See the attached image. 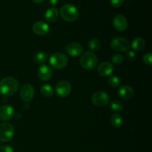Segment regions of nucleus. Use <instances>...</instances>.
<instances>
[{
    "mask_svg": "<svg viewBox=\"0 0 152 152\" xmlns=\"http://www.w3.org/2000/svg\"><path fill=\"white\" fill-rule=\"evenodd\" d=\"M19 83L13 77H5L0 81V93L4 96H12L16 93Z\"/></svg>",
    "mask_w": 152,
    "mask_h": 152,
    "instance_id": "f257e3e1",
    "label": "nucleus"
},
{
    "mask_svg": "<svg viewBox=\"0 0 152 152\" xmlns=\"http://www.w3.org/2000/svg\"><path fill=\"white\" fill-rule=\"evenodd\" d=\"M60 16L67 22H74L79 16V10L72 4H65L60 8Z\"/></svg>",
    "mask_w": 152,
    "mask_h": 152,
    "instance_id": "f03ea898",
    "label": "nucleus"
},
{
    "mask_svg": "<svg viewBox=\"0 0 152 152\" xmlns=\"http://www.w3.org/2000/svg\"><path fill=\"white\" fill-rule=\"evenodd\" d=\"M97 64V57L91 51H86L81 55L80 65L86 70H92Z\"/></svg>",
    "mask_w": 152,
    "mask_h": 152,
    "instance_id": "7ed1b4c3",
    "label": "nucleus"
},
{
    "mask_svg": "<svg viewBox=\"0 0 152 152\" xmlns=\"http://www.w3.org/2000/svg\"><path fill=\"white\" fill-rule=\"evenodd\" d=\"M50 64L53 68L57 70L63 69L67 66L68 59L66 55L62 53H55L50 57Z\"/></svg>",
    "mask_w": 152,
    "mask_h": 152,
    "instance_id": "20e7f679",
    "label": "nucleus"
},
{
    "mask_svg": "<svg viewBox=\"0 0 152 152\" xmlns=\"http://www.w3.org/2000/svg\"><path fill=\"white\" fill-rule=\"evenodd\" d=\"M14 135V128L10 123L0 124V142H7L11 140Z\"/></svg>",
    "mask_w": 152,
    "mask_h": 152,
    "instance_id": "39448f33",
    "label": "nucleus"
},
{
    "mask_svg": "<svg viewBox=\"0 0 152 152\" xmlns=\"http://www.w3.org/2000/svg\"><path fill=\"white\" fill-rule=\"evenodd\" d=\"M111 47L114 50L117 52H126L130 48L129 42L123 37L115 38L111 41Z\"/></svg>",
    "mask_w": 152,
    "mask_h": 152,
    "instance_id": "423d86ee",
    "label": "nucleus"
},
{
    "mask_svg": "<svg viewBox=\"0 0 152 152\" xmlns=\"http://www.w3.org/2000/svg\"><path fill=\"white\" fill-rule=\"evenodd\" d=\"M109 96L103 91H97L91 96V102L94 105L98 107H104L109 102Z\"/></svg>",
    "mask_w": 152,
    "mask_h": 152,
    "instance_id": "0eeeda50",
    "label": "nucleus"
},
{
    "mask_svg": "<svg viewBox=\"0 0 152 152\" xmlns=\"http://www.w3.org/2000/svg\"><path fill=\"white\" fill-rule=\"evenodd\" d=\"M71 91V83L66 80H62L58 83L56 86V93L59 97H66Z\"/></svg>",
    "mask_w": 152,
    "mask_h": 152,
    "instance_id": "6e6552de",
    "label": "nucleus"
},
{
    "mask_svg": "<svg viewBox=\"0 0 152 152\" xmlns=\"http://www.w3.org/2000/svg\"><path fill=\"white\" fill-rule=\"evenodd\" d=\"M113 25L117 31H124L127 29L129 22H128L127 19L124 16L117 14L113 19Z\"/></svg>",
    "mask_w": 152,
    "mask_h": 152,
    "instance_id": "1a4fd4ad",
    "label": "nucleus"
},
{
    "mask_svg": "<svg viewBox=\"0 0 152 152\" xmlns=\"http://www.w3.org/2000/svg\"><path fill=\"white\" fill-rule=\"evenodd\" d=\"M20 96L25 102H30L34 96V88L31 85L25 84L21 88Z\"/></svg>",
    "mask_w": 152,
    "mask_h": 152,
    "instance_id": "9d476101",
    "label": "nucleus"
},
{
    "mask_svg": "<svg viewBox=\"0 0 152 152\" xmlns=\"http://www.w3.org/2000/svg\"><path fill=\"white\" fill-rule=\"evenodd\" d=\"M32 29L34 34H36L37 35L45 36L48 34L49 31H50V27L45 22L38 21L34 24Z\"/></svg>",
    "mask_w": 152,
    "mask_h": 152,
    "instance_id": "9b49d317",
    "label": "nucleus"
},
{
    "mask_svg": "<svg viewBox=\"0 0 152 152\" xmlns=\"http://www.w3.org/2000/svg\"><path fill=\"white\" fill-rule=\"evenodd\" d=\"M37 75H38L39 80H41L42 81H48L51 79L52 75H53V71L48 65H42L38 68Z\"/></svg>",
    "mask_w": 152,
    "mask_h": 152,
    "instance_id": "f8f14e48",
    "label": "nucleus"
},
{
    "mask_svg": "<svg viewBox=\"0 0 152 152\" xmlns=\"http://www.w3.org/2000/svg\"><path fill=\"white\" fill-rule=\"evenodd\" d=\"M114 71V66L111 62H103L98 66L97 72L101 77H108L112 74Z\"/></svg>",
    "mask_w": 152,
    "mask_h": 152,
    "instance_id": "ddd939ff",
    "label": "nucleus"
},
{
    "mask_svg": "<svg viewBox=\"0 0 152 152\" xmlns=\"http://www.w3.org/2000/svg\"><path fill=\"white\" fill-rule=\"evenodd\" d=\"M14 115V109L10 105H2L0 107V120L7 121L12 119Z\"/></svg>",
    "mask_w": 152,
    "mask_h": 152,
    "instance_id": "4468645a",
    "label": "nucleus"
},
{
    "mask_svg": "<svg viewBox=\"0 0 152 152\" xmlns=\"http://www.w3.org/2000/svg\"><path fill=\"white\" fill-rule=\"evenodd\" d=\"M83 47L81 45L76 42H71L68 43L66 46V50L71 56H77L83 52Z\"/></svg>",
    "mask_w": 152,
    "mask_h": 152,
    "instance_id": "2eb2a0df",
    "label": "nucleus"
},
{
    "mask_svg": "<svg viewBox=\"0 0 152 152\" xmlns=\"http://www.w3.org/2000/svg\"><path fill=\"white\" fill-rule=\"evenodd\" d=\"M118 95L123 99H131L134 96V91L131 86H123L118 89Z\"/></svg>",
    "mask_w": 152,
    "mask_h": 152,
    "instance_id": "dca6fc26",
    "label": "nucleus"
},
{
    "mask_svg": "<svg viewBox=\"0 0 152 152\" xmlns=\"http://www.w3.org/2000/svg\"><path fill=\"white\" fill-rule=\"evenodd\" d=\"M58 17H59V11L55 7H50L48 10L46 11L45 14V18L46 21L50 23H53L57 20Z\"/></svg>",
    "mask_w": 152,
    "mask_h": 152,
    "instance_id": "f3484780",
    "label": "nucleus"
},
{
    "mask_svg": "<svg viewBox=\"0 0 152 152\" xmlns=\"http://www.w3.org/2000/svg\"><path fill=\"white\" fill-rule=\"evenodd\" d=\"M110 122L113 127L120 128L123 124V118L119 114H114L111 115V118H110Z\"/></svg>",
    "mask_w": 152,
    "mask_h": 152,
    "instance_id": "a211bd4d",
    "label": "nucleus"
},
{
    "mask_svg": "<svg viewBox=\"0 0 152 152\" xmlns=\"http://www.w3.org/2000/svg\"><path fill=\"white\" fill-rule=\"evenodd\" d=\"M145 46V41L142 38L138 37V38L134 39L132 42V49L136 51H140L142 50Z\"/></svg>",
    "mask_w": 152,
    "mask_h": 152,
    "instance_id": "6ab92c4d",
    "label": "nucleus"
},
{
    "mask_svg": "<svg viewBox=\"0 0 152 152\" xmlns=\"http://www.w3.org/2000/svg\"><path fill=\"white\" fill-rule=\"evenodd\" d=\"M48 56L47 53L42 51L38 52L34 56V61L38 65H44L48 61Z\"/></svg>",
    "mask_w": 152,
    "mask_h": 152,
    "instance_id": "aec40b11",
    "label": "nucleus"
},
{
    "mask_svg": "<svg viewBox=\"0 0 152 152\" xmlns=\"http://www.w3.org/2000/svg\"><path fill=\"white\" fill-rule=\"evenodd\" d=\"M88 48L91 50V52H96L100 49L101 42L98 39L93 38L88 42Z\"/></svg>",
    "mask_w": 152,
    "mask_h": 152,
    "instance_id": "412c9836",
    "label": "nucleus"
},
{
    "mask_svg": "<svg viewBox=\"0 0 152 152\" xmlns=\"http://www.w3.org/2000/svg\"><path fill=\"white\" fill-rule=\"evenodd\" d=\"M41 93L44 96H46V97H50V96H52L53 95L54 91H53V87H52L51 86L45 84L42 86Z\"/></svg>",
    "mask_w": 152,
    "mask_h": 152,
    "instance_id": "4be33fe9",
    "label": "nucleus"
},
{
    "mask_svg": "<svg viewBox=\"0 0 152 152\" xmlns=\"http://www.w3.org/2000/svg\"><path fill=\"white\" fill-rule=\"evenodd\" d=\"M110 108L114 112H120L123 109V104L120 101L113 100L110 104Z\"/></svg>",
    "mask_w": 152,
    "mask_h": 152,
    "instance_id": "5701e85b",
    "label": "nucleus"
},
{
    "mask_svg": "<svg viewBox=\"0 0 152 152\" xmlns=\"http://www.w3.org/2000/svg\"><path fill=\"white\" fill-rule=\"evenodd\" d=\"M108 83L111 86L114 88H118L120 86V79L117 76H111L108 79Z\"/></svg>",
    "mask_w": 152,
    "mask_h": 152,
    "instance_id": "b1692460",
    "label": "nucleus"
},
{
    "mask_svg": "<svg viewBox=\"0 0 152 152\" xmlns=\"http://www.w3.org/2000/svg\"><path fill=\"white\" fill-rule=\"evenodd\" d=\"M111 60H112V62L114 65H119L123 62V55L120 54V53H114L112 56Z\"/></svg>",
    "mask_w": 152,
    "mask_h": 152,
    "instance_id": "393cba45",
    "label": "nucleus"
},
{
    "mask_svg": "<svg viewBox=\"0 0 152 152\" xmlns=\"http://www.w3.org/2000/svg\"><path fill=\"white\" fill-rule=\"evenodd\" d=\"M143 61L146 65H151L152 63V56L151 53L148 52V53H145L143 56Z\"/></svg>",
    "mask_w": 152,
    "mask_h": 152,
    "instance_id": "a878e982",
    "label": "nucleus"
},
{
    "mask_svg": "<svg viewBox=\"0 0 152 152\" xmlns=\"http://www.w3.org/2000/svg\"><path fill=\"white\" fill-rule=\"evenodd\" d=\"M125 0H110V4L113 7H119L124 3Z\"/></svg>",
    "mask_w": 152,
    "mask_h": 152,
    "instance_id": "bb28decb",
    "label": "nucleus"
},
{
    "mask_svg": "<svg viewBox=\"0 0 152 152\" xmlns=\"http://www.w3.org/2000/svg\"><path fill=\"white\" fill-rule=\"evenodd\" d=\"M126 58L128 59V60L129 61H134L135 59H136V54H135V53L134 51H132V50H130V51H128L127 53H126Z\"/></svg>",
    "mask_w": 152,
    "mask_h": 152,
    "instance_id": "cd10ccee",
    "label": "nucleus"
},
{
    "mask_svg": "<svg viewBox=\"0 0 152 152\" xmlns=\"http://www.w3.org/2000/svg\"><path fill=\"white\" fill-rule=\"evenodd\" d=\"M0 152H14V150L9 145H2L0 147Z\"/></svg>",
    "mask_w": 152,
    "mask_h": 152,
    "instance_id": "c85d7f7f",
    "label": "nucleus"
},
{
    "mask_svg": "<svg viewBox=\"0 0 152 152\" xmlns=\"http://www.w3.org/2000/svg\"><path fill=\"white\" fill-rule=\"evenodd\" d=\"M49 2L51 5H56L59 3V0H49Z\"/></svg>",
    "mask_w": 152,
    "mask_h": 152,
    "instance_id": "c756f323",
    "label": "nucleus"
},
{
    "mask_svg": "<svg viewBox=\"0 0 152 152\" xmlns=\"http://www.w3.org/2000/svg\"><path fill=\"white\" fill-rule=\"evenodd\" d=\"M32 1L35 3H41V2H42L44 0H32Z\"/></svg>",
    "mask_w": 152,
    "mask_h": 152,
    "instance_id": "7c9ffc66",
    "label": "nucleus"
}]
</instances>
